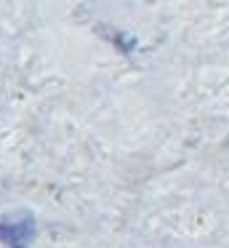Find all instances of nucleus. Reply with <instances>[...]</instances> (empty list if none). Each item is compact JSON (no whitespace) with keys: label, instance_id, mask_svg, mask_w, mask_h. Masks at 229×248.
I'll use <instances>...</instances> for the list:
<instances>
[{"label":"nucleus","instance_id":"obj_1","mask_svg":"<svg viewBox=\"0 0 229 248\" xmlns=\"http://www.w3.org/2000/svg\"><path fill=\"white\" fill-rule=\"evenodd\" d=\"M35 237V219L30 214L0 216V243L5 246H30Z\"/></svg>","mask_w":229,"mask_h":248},{"label":"nucleus","instance_id":"obj_2","mask_svg":"<svg viewBox=\"0 0 229 248\" xmlns=\"http://www.w3.org/2000/svg\"><path fill=\"white\" fill-rule=\"evenodd\" d=\"M8 248H30V246H8Z\"/></svg>","mask_w":229,"mask_h":248}]
</instances>
